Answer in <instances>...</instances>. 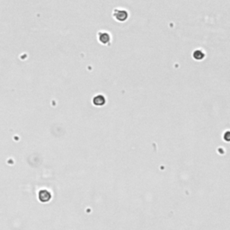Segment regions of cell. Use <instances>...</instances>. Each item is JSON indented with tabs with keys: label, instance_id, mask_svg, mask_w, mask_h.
Listing matches in <instances>:
<instances>
[{
	"label": "cell",
	"instance_id": "cell-1",
	"mask_svg": "<svg viewBox=\"0 0 230 230\" xmlns=\"http://www.w3.org/2000/svg\"><path fill=\"white\" fill-rule=\"evenodd\" d=\"M113 18L118 22H124L129 17V13L123 9H115L113 11Z\"/></svg>",
	"mask_w": 230,
	"mask_h": 230
},
{
	"label": "cell",
	"instance_id": "cell-2",
	"mask_svg": "<svg viewBox=\"0 0 230 230\" xmlns=\"http://www.w3.org/2000/svg\"><path fill=\"white\" fill-rule=\"evenodd\" d=\"M51 199V194L47 190H42L39 193V200L41 202H48Z\"/></svg>",
	"mask_w": 230,
	"mask_h": 230
},
{
	"label": "cell",
	"instance_id": "cell-3",
	"mask_svg": "<svg viewBox=\"0 0 230 230\" xmlns=\"http://www.w3.org/2000/svg\"><path fill=\"white\" fill-rule=\"evenodd\" d=\"M98 39L99 41L103 44H107L110 41V34L107 32H99L98 33Z\"/></svg>",
	"mask_w": 230,
	"mask_h": 230
},
{
	"label": "cell",
	"instance_id": "cell-4",
	"mask_svg": "<svg viewBox=\"0 0 230 230\" xmlns=\"http://www.w3.org/2000/svg\"><path fill=\"white\" fill-rule=\"evenodd\" d=\"M93 103L96 106H103L105 103V98L103 95L98 94L93 99Z\"/></svg>",
	"mask_w": 230,
	"mask_h": 230
},
{
	"label": "cell",
	"instance_id": "cell-5",
	"mask_svg": "<svg viewBox=\"0 0 230 230\" xmlns=\"http://www.w3.org/2000/svg\"><path fill=\"white\" fill-rule=\"evenodd\" d=\"M193 58H195V59H197V60H201V59H202L203 58H204V53H203V51L202 50H201V49H197V50H195L194 52H193Z\"/></svg>",
	"mask_w": 230,
	"mask_h": 230
}]
</instances>
